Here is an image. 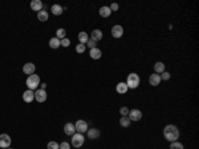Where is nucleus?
Instances as JSON below:
<instances>
[{"label": "nucleus", "mask_w": 199, "mask_h": 149, "mask_svg": "<svg viewBox=\"0 0 199 149\" xmlns=\"http://www.w3.org/2000/svg\"><path fill=\"white\" fill-rule=\"evenodd\" d=\"M163 136H165V139L167 140V141H170V143L177 141V140L179 139V129H178L175 125H173V124H169V125L165 127V129H163Z\"/></svg>", "instance_id": "f257e3e1"}, {"label": "nucleus", "mask_w": 199, "mask_h": 149, "mask_svg": "<svg viewBox=\"0 0 199 149\" xmlns=\"http://www.w3.org/2000/svg\"><path fill=\"white\" fill-rule=\"evenodd\" d=\"M141 82V79L140 76H138L137 73H130V75H128V80H126V85H128L129 89H135L138 88V85H140Z\"/></svg>", "instance_id": "f03ea898"}, {"label": "nucleus", "mask_w": 199, "mask_h": 149, "mask_svg": "<svg viewBox=\"0 0 199 149\" xmlns=\"http://www.w3.org/2000/svg\"><path fill=\"white\" fill-rule=\"evenodd\" d=\"M27 87L31 91H35L37 87H40V77L37 75H35V73L31 75V76H28V79H27Z\"/></svg>", "instance_id": "7ed1b4c3"}, {"label": "nucleus", "mask_w": 199, "mask_h": 149, "mask_svg": "<svg viewBox=\"0 0 199 149\" xmlns=\"http://www.w3.org/2000/svg\"><path fill=\"white\" fill-rule=\"evenodd\" d=\"M84 141H85V137L81 133H75L72 136V145L75 146V148H81V146L84 145Z\"/></svg>", "instance_id": "20e7f679"}, {"label": "nucleus", "mask_w": 199, "mask_h": 149, "mask_svg": "<svg viewBox=\"0 0 199 149\" xmlns=\"http://www.w3.org/2000/svg\"><path fill=\"white\" fill-rule=\"evenodd\" d=\"M11 143H12V139H11V137L8 136L7 133L0 134V148H3V149L10 148Z\"/></svg>", "instance_id": "39448f33"}, {"label": "nucleus", "mask_w": 199, "mask_h": 149, "mask_svg": "<svg viewBox=\"0 0 199 149\" xmlns=\"http://www.w3.org/2000/svg\"><path fill=\"white\" fill-rule=\"evenodd\" d=\"M75 128H76V132H77V133L82 134L88 130V123L84 120H77L75 124Z\"/></svg>", "instance_id": "423d86ee"}, {"label": "nucleus", "mask_w": 199, "mask_h": 149, "mask_svg": "<svg viewBox=\"0 0 199 149\" xmlns=\"http://www.w3.org/2000/svg\"><path fill=\"white\" fill-rule=\"evenodd\" d=\"M128 117L130 119V121H140L142 119V112L140 109H131V111H129Z\"/></svg>", "instance_id": "0eeeda50"}, {"label": "nucleus", "mask_w": 199, "mask_h": 149, "mask_svg": "<svg viewBox=\"0 0 199 149\" xmlns=\"http://www.w3.org/2000/svg\"><path fill=\"white\" fill-rule=\"evenodd\" d=\"M48 95L47 92H45V89H37L36 92H35V100L39 103H44L45 100H47Z\"/></svg>", "instance_id": "6e6552de"}, {"label": "nucleus", "mask_w": 199, "mask_h": 149, "mask_svg": "<svg viewBox=\"0 0 199 149\" xmlns=\"http://www.w3.org/2000/svg\"><path fill=\"white\" fill-rule=\"evenodd\" d=\"M35 69H36V67H35L33 63H25L24 65H23V72H24L25 75H28V76L33 75Z\"/></svg>", "instance_id": "1a4fd4ad"}, {"label": "nucleus", "mask_w": 199, "mask_h": 149, "mask_svg": "<svg viewBox=\"0 0 199 149\" xmlns=\"http://www.w3.org/2000/svg\"><path fill=\"white\" fill-rule=\"evenodd\" d=\"M122 35H124V28H122V26H114L112 28V36L113 37H115V39H120V37H122Z\"/></svg>", "instance_id": "9d476101"}, {"label": "nucleus", "mask_w": 199, "mask_h": 149, "mask_svg": "<svg viewBox=\"0 0 199 149\" xmlns=\"http://www.w3.org/2000/svg\"><path fill=\"white\" fill-rule=\"evenodd\" d=\"M100 134H101V132H100L97 128H90V129L86 130V136H88V139H90V140L98 139Z\"/></svg>", "instance_id": "9b49d317"}, {"label": "nucleus", "mask_w": 199, "mask_h": 149, "mask_svg": "<svg viewBox=\"0 0 199 149\" xmlns=\"http://www.w3.org/2000/svg\"><path fill=\"white\" fill-rule=\"evenodd\" d=\"M161 76H159L158 73H153V75H150L149 77V82H150V85L153 87H158L159 84H161Z\"/></svg>", "instance_id": "f8f14e48"}, {"label": "nucleus", "mask_w": 199, "mask_h": 149, "mask_svg": "<svg viewBox=\"0 0 199 149\" xmlns=\"http://www.w3.org/2000/svg\"><path fill=\"white\" fill-rule=\"evenodd\" d=\"M23 100H24L25 103H32L35 100V92L31 91V89L25 91V92L23 93Z\"/></svg>", "instance_id": "ddd939ff"}, {"label": "nucleus", "mask_w": 199, "mask_h": 149, "mask_svg": "<svg viewBox=\"0 0 199 149\" xmlns=\"http://www.w3.org/2000/svg\"><path fill=\"white\" fill-rule=\"evenodd\" d=\"M64 132H65V134H68V136H73V134L76 133L75 124H72V123L65 124V125H64Z\"/></svg>", "instance_id": "4468645a"}, {"label": "nucleus", "mask_w": 199, "mask_h": 149, "mask_svg": "<svg viewBox=\"0 0 199 149\" xmlns=\"http://www.w3.org/2000/svg\"><path fill=\"white\" fill-rule=\"evenodd\" d=\"M89 55L92 59H94V60H98V59H101V56H102V52H101V49H98V48H92L89 51Z\"/></svg>", "instance_id": "2eb2a0df"}, {"label": "nucleus", "mask_w": 199, "mask_h": 149, "mask_svg": "<svg viewBox=\"0 0 199 149\" xmlns=\"http://www.w3.org/2000/svg\"><path fill=\"white\" fill-rule=\"evenodd\" d=\"M31 10L32 11H36V12H40L43 10V3L40 0H32L31 1Z\"/></svg>", "instance_id": "dca6fc26"}, {"label": "nucleus", "mask_w": 199, "mask_h": 149, "mask_svg": "<svg viewBox=\"0 0 199 149\" xmlns=\"http://www.w3.org/2000/svg\"><path fill=\"white\" fill-rule=\"evenodd\" d=\"M90 39L94 40L96 43L97 41H100L101 39H102V31H101V29H94V31H92V33H90Z\"/></svg>", "instance_id": "f3484780"}, {"label": "nucleus", "mask_w": 199, "mask_h": 149, "mask_svg": "<svg viewBox=\"0 0 199 149\" xmlns=\"http://www.w3.org/2000/svg\"><path fill=\"white\" fill-rule=\"evenodd\" d=\"M128 85H126V82H118L117 84V87H115V91H117V93H120V95H124V93L128 92Z\"/></svg>", "instance_id": "a211bd4d"}, {"label": "nucleus", "mask_w": 199, "mask_h": 149, "mask_svg": "<svg viewBox=\"0 0 199 149\" xmlns=\"http://www.w3.org/2000/svg\"><path fill=\"white\" fill-rule=\"evenodd\" d=\"M98 13H100V16H101V17H109V16L112 15V11H110L109 7L104 6V7H101V8H100Z\"/></svg>", "instance_id": "6ab92c4d"}, {"label": "nucleus", "mask_w": 199, "mask_h": 149, "mask_svg": "<svg viewBox=\"0 0 199 149\" xmlns=\"http://www.w3.org/2000/svg\"><path fill=\"white\" fill-rule=\"evenodd\" d=\"M50 11H52V13L55 16H60L62 13V11H64V8H62L61 6H59V4H53V6L50 7Z\"/></svg>", "instance_id": "aec40b11"}, {"label": "nucleus", "mask_w": 199, "mask_h": 149, "mask_svg": "<svg viewBox=\"0 0 199 149\" xmlns=\"http://www.w3.org/2000/svg\"><path fill=\"white\" fill-rule=\"evenodd\" d=\"M154 71H155V73L161 75L162 72H165V64L162 63V61H157V63L154 64Z\"/></svg>", "instance_id": "412c9836"}, {"label": "nucleus", "mask_w": 199, "mask_h": 149, "mask_svg": "<svg viewBox=\"0 0 199 149\" xmlns=\"http://www.w3.org/2000/svg\"><path fill=\"white\" fill-rule=\"evenodd\" d=\"M78 40H80V44H86L88 40H89V36H88L86 32H80L78 33Z\"/></svg>", "instance_id": "4be33fe9"}, {"label": "nucleus", "mask_w": 199, "mask_h": 149, "mask_svg": "<svg viewBox=\"0 0 199 149\" xmlns=\"http://www.w3.org/2000/svg\"><path fill=\"white\" fill-rule=\"evenodd\" d=\"M48 17H49V15H48V12L47 11H44V10H41L40 12H37V19L40 20V21H47L48 20Z\"/></svg>", "instance_id": "5701e85b"}, {"label": "nucleus", "mask_w": 199, "mask_h": 149, "mask_svg": "<svg viewBox=\"0 0 199 149\" xmlns=\"http://www.w3.org/2000/svg\"><path fill=\"white\" fill-rule=\"evenodd\" d=\"M49 47L52 48V49H57V48L60 47V40L56 37V36H55V37H52L49 40Z\"/></svg>", "instance_id": "b1692460"}, {"label": "nucleus", "mask_w": 199, "mask_h": 149, "mask_svg": "<svg viewBox=\"0 0 199 149\" xmlns=\"http://www.w3.org/2000/svg\"><path fill=\"white\" fill-rule=\"evenodd\" d=\"M130 119L128 117V116H124V117H121V120H120V125L124 128H129V125H130Z\"/></svg>", "instance_id": "393cba45"}, {"label": "nucleus", "mask_w": 199, "mask_h": 149, "mask_svg": "<svg viewBox=\"0 0 199 149\" xmlns=\"http://www.w3.org/2000/svg\"><path fill=\"white\" fill-rule=\"evenodd\" d=\"M65 33H66V32H65V29H64V28H59L56 31V37L59 39V40H62V39L65 37Z\"/></svg>", "instance_id": "a878e982"}, {"label": "nucleus", "mask_w": 199, "mask_h": 149, "mask_svg": "<svg viewBox=\"0 0 199 149\" xmlns=\"http://www.w3.org/2000/svg\"><path fill=\"white\" fill-rule=\"evenodd\" d=\"M170 149H184V148L179 141H173V143L170 144Z\"/></svg>", "instance_id": "bb28decb"}, {"label": "nucleus", "mask_w": 199, "mask_h": 149, "mask_svg": "<svg viewBox=\"0 0 199 149\" xmlns=\"http://www.w3.org/2000/svg\"><path fill=\"white\" fill-rule=\"evenodd\" d=\"M48 149H60V145L56 143V141H49L47 145Z\"/></svg>", "instance_id": "cd10ccee"}, {"label": "nucleus", "mask_w": 199, "mask_h": 149, "mask_svg": "<svg viewBox=\"0 0 199 149\" xmlns=\"http://www.w3.org/2000/svg\"><path fill=\"white\" fill-rule=\"evenodd\" d=\"M85 48H86L85 44H78V45H76V52H77V53H84Z\"/></svg>", "instance_id": "c85d7f7f"}, {"label": "nucleus", "mask_w": 199, "mask_h": 149, "mask_svg": "<svg viewBox=\"0 0 199 149\" xmlns=\"http://www.w3.org/2000/svg\"><path fill=\"white\" fill-rule=\"evenodd\" d=\"M60 45H62V47H69V45H70V40L64 37L62 40H60Z\"/></svg>", "instance_id": "c756f323"}, {"label": "nucleus", "mask_w": 199, "mask_h": 149, "mask_svg": "<svg viewBox=\"0 0 199 149\" xmlns=\"http://www.w3.org/2000/svg\"><path fill=\"white\" fill-rule=\"evenodd\" d=\"M129 111H130V109H129L128 107H122V108L120 109V113H121V116L124 117V116H128L129 114Z\"/></svg>", "instance_id": "7c9ffc66"}, {"label": "nucleus", "mask_w": 199, "mask_h": 149, "mask_svg": "<svg viewBox=\"0 0 199 149\" xmlns=\"http://www.w3.org/2000/svg\"><path fill=\"white\" fill-rule=\"evenodd\" d=\"M159 76H161V80H169V79L171 77V75H170L169 72H166V71H165V72H162L161 75H159Z\"/></svg>", "instance_id": "2f4dec72"}, {"label": "nucleus", "mask_w": 199, "mask_h": 149, "mask_svg": "<svg viewBox=\"0 0 199 149\" xmlns=\"http://www.w3.org/2000/svg\"><path fill=\"white\" fill-rule=\"evenodd\" d=\"M85 45H88V47L90 48V49H92V48H96V45H97V43L94 40H92V39H89V40H88V43Z\"/></svg>", "instance_id": "473e14b6"}, {"label": "nucleus", "mask_w": 199, "mask_h": 149, "mask_svg": "<svg viewBox=\"0 0 199 149\" xmlns=\"http://www.w3.org/2000/svg\"><path fill=\"white\" fill-rule=\"evenodd\" d=\"M109 8H110V11H112V12H114V11H115V12H117V11H118V8H120V6H118V4H117V3H113L112 6L109 7Z\"/></svg>", "instance_id": "72a5a7b5"}, {"label": "nucleus", "mask_w": 199, "mask_h": 149, "mask_svg": "<svg viewBox=\"0 0 199 149\" xmlns=\"http://www.w3.org/2000/svg\"><path fill=\"white\" fill-rule=\"evenodd\" d=\"M60 149H70V144H68V143H61L60 144Z\"/></svg>", "instance_id": "f704fd0d"}, {"label": "nucleus", "mask_w": 199, "mask_h": 149, "mask_svg": "<svg viewBox=\"0 0 199 149\" xmlns=\"http://www.w3.org/2000/svg\"><path fill=\"white\" fill-rule=\"evenodd\" d=\"M45 87H47V84H45V82H43V84H40V89H45Z\"/></svg>", "instance_id": "c9c22d12"}, {"label": "nucleus", "mask_w": 199, "mask_h": 149, "mask_svg": "<svg viewBox=\"0 0 199 149\" xmlns=\"http://www.w3.org/2000/svg\"><path fill=\"white\" fill-rule=\"evenodd\" d=\"M7 149H12V148H11V146H10V148H7Z\"/></svg>", "instance_id": "e433bc0d"}]
</instances>
